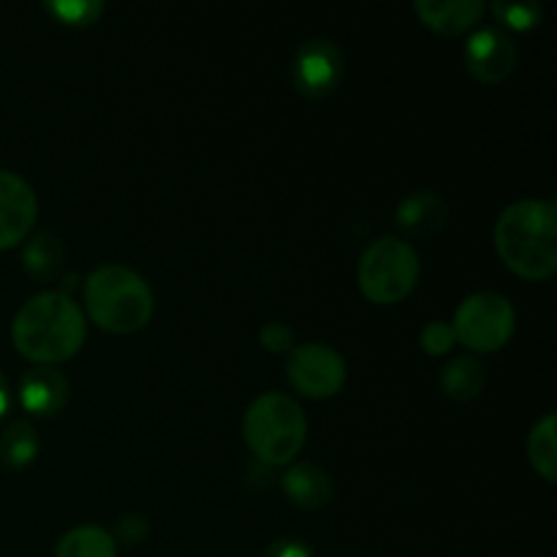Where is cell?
<instances>
[{
  "label": "cell",
  "instance_id": "1",
  "mask_svg": "<svg viewBox=\"0 0 557 557\" xmlns=\"http://www.w3.org/2000/svg\"><path fill=\"white\" fill-rule=\"evenodd\" d=\"M495 250L515 275L549 281L557 272V210L553 201L522 199L500 212Z\"/></svg>",
  "mask_w": 557,
  "mask_h": 557
},
{
  "label": "cell",
  "instance_id": "2",
  "mask_svg": "<svg viewBox=\"0 0 557 557\" xmlns=\"http://www.w3.org/2000/svg\"><path fill=\"white\" fill-rule=\"evenodd\" d=\"M85 315L79 305L63 292H44L30 297L11 324V341L16 351L44 368L74 357L85 343Z\"/></svg>",
  "mask_w": 557,
  "mask_h": 557
},
{
  "label": "cell",
  "instance_id": "3",
  "mask_svg": "<svg viewBox=\"0 0 557 557\" xmlns=\"http://www.w3.org/2000/svg\"><path fill=\"white\" fill-rule=\"evenodd\" d=\"M85 308L92 324L112 335H134L152 319L150 286L145 277L120 264L98 267L85 281Z\"/></svg>",
  "mask_w": 557,
  "mask_h": 557
},
{
  "label": "cell",
  "instance_id": "4",
  "mask_svg": "<svg viewBox=\"0 0 557 557\" xmlns=\"http://www.w3.org/2000/svg\"><path fill=\"white\" fill-rule=\"evenodd\" d=\"M245 444L267 466H288L302 451L308 422L297 400L281 392H267L245 413Z\"/></svg>",
  "mask_w": 557,
  "mask_h": 557
},
{
  "label": "cell",
  "instance_id": "5",
  "mask_svg": "<svg viewBox=\"0 0 557 557\" xmlns=\"http://www.w3.org/2000/svg\"><path fill=\"white\" fill-rule=\"evenodd\" d=\"M359 288L373 305H397L417 288L419 259L406 239H375L359 259Z\"/></svg>",
  "mask_w": 557,
  "mask_h": 557
},
{
  "label": "cell",
  "instance_id": "6",
  "mask_svg": "<svg viewBox=\"0 0 557 557\" xmlns=\"http://www.w3.org/2000/svg\"><path fill=\"white\" fill-rule=\"evenodd\" d=\"M517 315L509 299L498 292H479L457 308L455 341L476 354L500 351L515 335Z\"/></svg>",
  "mask_w": 557,
  "mask_h": 557
},
{
  "label": "cell",
  "instance_id": "7",
  "mask_svg": "<svg viewBox=\"0 0 557 557\" xmlns=\"http://www.w3.org/2000/svg\"><path fill=\"white\" fill-rule=\"evenodd\" d=\"M288 381L299 395L326 400L346 384V362L335 348L305 343L288 354Z\"/></svg>",
  "mask_w": 557,
  "mask_h": 557
},
{
  "label": "cell",
  "instance_id": "8",
  "mask_svg": "<svg viewBox=\"0 0 557 557\" xmlns=\"http://www.w3.org/2000/svg\"><path fill=\"white\" fill-rule=\"evenodd\" d=\"M343 79V54L326 38H313L294 58V85L308 98H326Z\"/></svg>",
  "mask_w": 557,
  "mask_h": 557
},
{
  "label": "cell",
  "instance_id": "9",
  "mask_svg": "<svg viewBox=\"0 0 557 557\" xmlns=\"http://www.w3.org/2000/svg\"><path fill=\"white\" fill-rule=\"evenodd\" d=\"M517 65V47L506 33L495 27L476 30L466 44V69L482 85H498L509 79Z\"/></svg>",
  "mask_w": 557,
  "mask_h": 557
},
{
  "label": "cell",
  "instance_id": "10",
  "mask_svg": "<svg viewBox=\"0 0 557 557\" xmlns=\"http://www.w3.org/2000/svg\"><path fill=\"white\" fill-rule=\"evenodd\" d=\"M38 201L30 185L11 172H0V250L14 248L30 234Z\"/></svg>",
  "mask_w": 557,
  "mask_h": 557
},
{
  "label": "cell",
  "instance_id": "11",
  "mask_svg": "<svg viewBox=\"0 0 557 557\" xmlns=\"http://www.w3.org/2000/svg\"><path fill=\"white\" fill-rule=\"evenodd\" d=\"M20 403L33 417H54L69 403V381L54 368H36L22 375Z\"/></svg>",
  "mask_w": 557,
  "mask_h": 557
},
{
  "label": "cell",
  "instance_id": "12",
  "mask_svg": "<svg viewBox=\"0 0 557 557\" xmlns=\"http://www.w3.org/2000/svg\"><path fill=\"white\" fill-rule=\"evenodd\" d=\"M417 14L430 30L441 36H460L482 20L484 3L482 0H419Z\"/></svg>",
  "mask_w": 557,
  "mask_h": 557
},
{
  "label": "cell",
  "instance_id": "13",
  "mask_svg": "<svg viewBox=\"0 0 557 557\" xmlns=\"http://www.w3.org/2000/svg\"><path fill=\"white\" fill-rule=\"evenodd\" d=\"M449 221V205L433 190L408 194L397 207V226L411 237H433Z\"/></svg>",
  "mask_w": 557,
  "mask_h": 557
},
{
  "label": "cell",
  "instance_id": "14",
  "mask_svg": "<svg viewBox=\"0 0 557 557\" xmlns=\"http://www.w3.org/2000/svg\"><path fill=\"white\" fill-rule=\"evenodd\" d=\"M283 490L299 509H324L332 500L330 473L313 462H297L294 468H288V473L283 476Z\"/></svg>",
  "mask_w": 557,
  "mask_h": 557
},
{
  "label": "cell",
  "instance_id": "15",
  "mask_svg": "<svg viewBox=\"0 0 557 557\" xmlns=\"http://www.w3.org/2000/svg\"><path fill=\"white\" fill-rule=\"evenodd\" d=\"M484 384H487V370L473 357H455L446 364L444 375H441V386H444L446 397L457 403L476 400L482 395Z\"/></svg>",
  "mask_w": 557,
  "mask_h": 557
},
{
  "label": "cell",
  "instance_id": "16",
  "mask_svg": "<svg viewBox=\"0 0 557 557\" xmlns=\"http://www.w3.org/2000/svg\"><path fill=\"white\" fill-rule=\"evenodd\" d=\"M54 557H117V544L103 528L79 525L60 539Z\"/></svg>",
  "mask_w": 557,
  "mask_h": 557
},
{
  "label": "cell",
  "instance_id": "17",
  "mask_svg": "<svg viewBox=\"0 0 557 557\" xmlns=\"http://www.w3.org/2000/svg\"><path fill=\"white\" fill-rule=\"evenodd\" d=\"M63 259H65L63 243H60L58 234H49V232L36 234V237L27 243L25 256H22L25 270L30 272L33 277H38V281H52V277L60 272V267H63Z\"/></svg>",
  "mask_w": 557,
  "mask_h": 557
},
{
  "label": "cell",
  "instance_id": "18",
  "mask_svg": "<svg viewBox=\"0 0 557 557\" xmlns=\"http://www.w3.org/2000/svg\"><path fill=\"white\" fill-rule=\"evenodd\" d=\"M38 455V438H36V430L30 428L27 422H11L9 428L0 433V462L5 468H20L30 466Z\"/></svg>",
  "mask_w": 557,
  "mask_h": 557
},
{
  "label": "cell",
  "instance_id": "19",
  "mask_svg": "<svg viewBox=\"0 0 557 557\" xmlns=\"http://www.w3.org/2000/svg\"><path fill=\"white\" fill-rule=\"evenodd\" d=\"M528 457L544 482L557 479V444H555V413H547L528 438Z\"/></svg>",
  "mask_w": 557,
  "mask_h": 557
},
{
  "label": "cell",
  "instance_id": "20",
  "mask_svg": "<svg viewBox=\"0 0 557 557\" xmlns=\"http://www.w3.org/2000/svg\"><path fill=\"white\" fill-rule=\"evenodd\" d=\"M493 14L515 30H531L542 22V5L539 3H493Z\"/></svg>",
  "mask_w": 557,
  "mask_h": 557
},
{
  "label": "cell",
  "instance_id": "21",
  "mask_svg": "<svg viewBox=\"0 0 557 557\" xmlns=\"http://www.w3.org/2000/svg\"><path fill=\"white\" fill-rule=\"evenodd\" d=\"M49 11L65 25H92L103 14V3H92V0L76 3V0H71V3H49Z\"/></svg>",
  "mask_w": 557,
  "mask_h": 557
},
{
  "label": "cell",
  "instance_id": "22",
  "mask_svg": "<svg viewBox=\"0 0 557 557\" xmlns=\"http://www.w3.org/2000/svg\"><path fill=\"white\" fill-rule=\"evenodd\" d=\"M261 346L270 354H292L294 348V332L288 324H281V321H272V324L261 326L259 335Z\"/></svg>",
  "mask_w": 557,
  "mask_h": 557
},
{
  "label": "cell",
  "instance_id": "23",
  "mask_svg": "<svg viewBox=\"0 0 557 557\" xmlns=\"http://www.w3.org/2000/svg\"><path fill=\"white\" fill-rule=\"evenodd\" d=\"M451 346H455V332L444 321H433V324H428L422 330V348L428 354H433V357H441Z\"/></svg>",
  "mask_w": 557,
  "mask_h": 557
},
{
  "label": "cell",
  "instance_id": "24",
  "mask_svg": "<svg viewBox=\"0 0 557 557\" xmlns=\"http://www.w3.org/2000/svg\"><path fill=\"white\" fill-rule=\"evenodd\" d=\"M117 533L125 544L134 547V544L145 542L147 539V533H150V522H147V517L141 515H128L117 522Z\"/></svg>",
  "mask_w": 557,
  "mask_h": 557
},
{
  "label": "cell",
  "instance_id": "25",
  "mask_svg": "<svg viewBox=\"0 0 557 557\" xmlns=\"http://www.w3.org/2000/svg\"><path fill=\"white\" fill-rule=\"evenodd\" d=\"M264 557H313V553L308 544L297 542V539H277L267 547Z\"/></svg>",
  "mask_w": 557,
  "mask_h": 557
},
{
  "label": "cell",
  "instance_id": "26",
  "mask_svg": "<svg viewBox=\"0 0 557 557\" xmlns=\"http://www.w3.org/2000/svg\"><path fill=\"white\" fill-rule=\"evenodd\" d=\"M11 406V392H9V381H5V375L0 373V419H3V413L9 411Z\"/></svg>",
  "mask_w": 557,
  "mask_h": 557
}]
</instances>
